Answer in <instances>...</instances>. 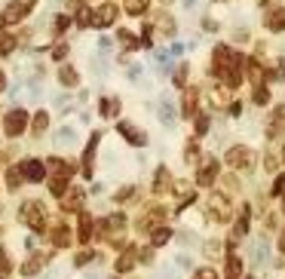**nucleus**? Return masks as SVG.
<instances>
[{"instance_id":"obj_34","label":"nucleus","mask_w":285,"mask_h":279,"mask_svg":"<svg viewBox=\"0 0 285 279\" xmlns=\"http://www.w3.org/2000/svg\"><path fill=\"white\" fill-rule=\"evenodd\" d=\"M212 104H218V108H224V104H227V86H218V89H215Z\"/></svg>"},{"instance_id":"obj_1","label":"nucleus","mask_w":285,"mask_h":279,"mask_svg":"<svg viewBox=\"0 0 285 279\" xmlns=\"http://www.w3.org/2000/svg\"><path fill=\"white\" fill-rule=\"evenodd\" d=\"M18 221H21L25 227H31L34 233H40V230L46 227V209H43V203H37V200H25L21 209H18Z\"/></svg>"},{"instance_id":"obj_8","label":"nucleus","mask_w":285,"mask_h":279,"mask_svg":"<svg viewBox=\"0 0 285 279\" xmlns=\"http://www.w3.org/2000/svg\"><path fill=\"white\" fill-rule=\"evenodd\" d=\"M83 200H86V190L83 187H71L61 197V212H80L83 209Z\"/></svg>"},{"instance_id":"obj_3","label":"nucleus","mask_w":285,"mask_h":279,"mask_svg":"<svg viewBox=\"0 0 285 279\" xmlns=\"http://www.w3.org/2000/svg\"><path fill=\"white\" fill-rule=\"evenodd\" d=\"M206 215H209V218H215L218 224H227V221H230V215H233V206H230V200H227V197L212 194V197H209V203H206Z\"/></svg>"},{"instance_id":"obj_25","label":"nucleus","mask_w":285,"mask_h":279,"mask_svg":"<svg viewBox=\"0 0 285 279\" xmlns=\"http://www.w3.org/2000/svg\"><path fill=\"white\" fill-rule=\"evenodd\" d=\"M196 157H200V144L196 141H187L184 144V163H196Z\"/></svg>"},{"instance_id":"obj_49","label":"nucleus","mask_w":285,"mask_h":279,"mask_svg":"<svg viewBox=\"0 0 285 279\" xmlns=\"http://www.w3.org/2000/svg\"><path fill=\"white\" fill-rule=\"evenodd\" d=\"M282 157H285V147H282Z\"/></svg>"},{"instance_id":"obj_37","label":"nucleus","mask_w":285,"mask_h":279,"mask_svg":"<svg viewBox=\"0 0 285 279\" xmlns=\"http://www.w3.org/2000/svg\"><path fill=\"white\" fill-rule=\"evenodd\" d=\"M273 194H276V197H285V175H276V181H273Z\"/></svg>"},{"instance_id":"obj_15","label":"nucleus","mask_w":285,"mask_h":279,"mask_svg":"<svg viewBox=\"0 0 285 279\" xmlns=\"http://www.w3.org/2000/svg\"><path fill=\"white\" fill-rule=\"evenodd\" d=\"M169 184H172L169 169H166V166H160V169H157V175H154V194H166V190H169Z\"/></svg>"},{"instance_id":"obj_28","label":"nucleus","mask_w":285,"mask_h":279,"mask_svg":"<svg viewBox=\"0 0 285 279\" xmlns=\"http://www.w3.org/2000/svg\"><path fill=\"white\" fill-rule=\"evenodd\" d=\"M147 9V0H126V12L129 15H141Z\"/></svg>"},{"instance_id":"obj_30","label":"nucleus","mask_w":285,"mask_h":279,"mask_svg":"<svg viewBox=\"0 0 285 279\" xmlns=\"http://www.w3.org/2000/svg\"><path fill=\"white\" fill-rule=\"evenodd\" d=\"M117 37H120V40H123V46H129V49H132V46H138L135 34H132V31H126V28H120V31H117Z\"/></svg>"},{"instance_id":"obj_35","label":"nucleus","mask_w":285,"mask_h":279,"mask_svg":"<svg viewBox=\"0 0 285 279\" xmlns=\"http://www.w3.org/2000/svg\"><path fill=\"white\" fill-rule=\"evenodd\" d=\"M175 86H187V65H178V71H175Z\"/></svg>"},{"instance_id":"obj_9","label":"nucleus","mask_w":285,"mask_h":279,"mask_svg":"<svg viewBox=\"0 0 285 279\" xmlns=\"http://www.w3.org/2000/svg\"><path fill=\"white\" fill-rule=\"evenodd\" d=\"M114 18H117V6L114 3H101L95 9V15H92V25L95 28H107V25H114Z\"/></svg>"},{"instance_id":"obj_39","label":"nucleus","mask_w":285,"mask_h":279,"mask_svg":"<svg viewBox=\"0 0 285 279\" xmlns=\"http://www.w3.org/2000/svg\"><path fill=\"white\" fill-rule=\"evenodd\" d=\"M193 279H218V273H215L212 267H203V270H196V276Z\"/></svg>"},{"instance_id":"obj_38","label":"nucleus","mask_w":285,"mask_h":279,"mask_svg":"<svg viewBox=\"0 0 285 279\" xmlns=\"http://www.w3.org/2000/svg\"><path fill=\"white\" fill-rule=\"evenodd\" d=\"M89 258H92V252H86V249H83V252H77L74 264H77V267H86V261H89Z\"/></svg>"},{"instance_id":"obj_31","label":"nucleus","mask_w":285,"mask_h":279,"mask_svg":"<svg viewBox=\"0 0 285 279\" xmlns=\"http://www.w3.org/2000/svg\"><path fill=\"white\" fill-rule=\"evenodd\" d=\"M132 197H135V184H126V187H120V190H117V197H114V200H117V203H126V200H132Z\"/></svg>"},{"instance_id":"obj_17","label":"nucleus","mask_w":285,"mask_h":279,"mask_svg":"<svg viewBox=\"0 0 285 279\" xmlns=\"http://www.w3.org/2000/svg\"><path fill=\"white\" fill-rule=\"evenodd\" d=\"M46 129H49V114H46V111H37V114H34V120H31V132L40 138Z\"/></svg>"},{"instance_id":"obj_27","label":"nucleus","mask_w":285,"mask_h":279,"mask_svg":"<svg viewBox=\"0 0 285 279\" xmlns=\"http://www.w3.org/2000/svg\"><path fill=\"white\" fill-rule=\"evenodd\" d=\"M221 249H224V246H221V240H209V243L203 246L206 258H218V255H221Z\"/></svg>"},{"instance_id":"obj_26","label":"nucleus","mask_w":285,"mask_h":279,"mask_svg":"<svg viewBox=\"0 0 285 279\" xmlns=\"http://www.w3.org/2000/svg\"><path fill=\"white\" fill-rule=\"evenodd\" d=\"M169 240H172V230L169 227H157L154 230V246H166Z\"/></svg>"},{"instance_id":"obj_6","label":"nucleus","mask_w":285,"mask_h":279,"mask_svg":"<svg viewBox=\"0 0 285 279\" xmlns=\"http://www.w3.org/2000/svg\"><path fill=\"white\" fill-rule=\"evenodd\" d=\"M21 175H25V181H43L46 178V163H40V160H34V157H28V160H21Z\"/></svg>"},{"instance_id":"obj_2","label":"nucleus","mask_w":285,"mask_h":279,"mask_svg":"<svg viewBox=\"0 0 285 279\" xmlns=\"http://www.w3.org/2000/svg\"><path fill=\"white\" fill-rule=\"evenodd\" d=\"M255 163H258V154L252 147H246V144H236V147L227 151V166H233V169L249 172V169H255Z\"/></svg>"},{"instance_id":"obj_23","label":"nucleus","mask_w":285,"mask_h":279,"mask_svg":"<svg viewBox=\"0 0 285 279\" xmlns=\"http://www.w3.org/2000/svg\"><path fill=\"white\" fill-rule=\"evenodd\" d=\"M157 28H160L166 37H175V22H172V15H166V12H163V15H160V22H157Z\"/></svg>"},{"instance_id":"obj_48","label":"nucleus","mask_w":285,"mask_h":279,"mask_svg":"<svg viewBox=\"0 0 285 279\" xmlns=\"http://www.w3.org/2000/svg\"><path fill=\"white\" fill-rule=\"evenodd\" d=\"M246 279H255V276H246Z\"/></svg>"},{"instance_id":"obj_14","label":"nucleus","mask_w":285,"mask_h":279,"mask_svg":"<svg viewBox=\"0 0 285 279\" xmlns=\"http://www.w3.org/2000/svg\"><path fill=\"white\" fill-rule=\"evenodd\" d=\"M181 114H184L187 120H193V117H196V92H193V89H187V92H184V98H181Z\"/></svg>"},{"instance_id":"obj_24","label":"nucleus","mask_w":285,"mask_h":279,"mask_svg":"<svg viewBox=\"0 0 285 279\" xmlns=\"http://www.w3.org/2000/svg\"><path fill=\"white\" fill-rule=\"evenodd\" d=\"M160 120H163L166 126H175V111H172L169 101H163V108H160Z\"/></svg>"},{"instance_id":"obj_46","label":"nucleus","mask_w":285,"mask_h":279,"mask_svg":"<svg viewBox=\"0 0 285 279\" xmlns=\"http://www.w3.org/2000/svg\"><path fill=\"white\" fill-rule=\"evenodd\" d=\"M86 279H98V276H95V273H92V276H86Z\"/></svg>"},{"instance_id":"obj_16","label":"nucleus","mask_w":285,"mask_h":279,"mask_svg":"<svg viewBox=\"0 0 285 279\" xmlns=\"http://www.w3.org/2000/svg\"><path fill=\"white\" fill-rule=\"evenodd\" d=\"M58 83H61V86H68V89H74V86L80 83V74H77L71 65H64V68L58 71Z\"/></svg>"},{"instance_id":"obj_40","label":"nucleus","mask_w":285,"mask_h":279,"mask_svg":"<svg viewBox=\"0 0 285 279\" xmlns=\"http://www.w3.org/2000/svg\"><path fill=\"white\" fill-rule=\"evenodd\" d=\"M64 55H68V43H58V46L52 49V58H58V61H61Z\"/></svg>"},{"instance_id":"obj_4","label":"nucleus","mask_w":285,"mask_h":279,"mask_svg":"<svg viewBox=\"0 0 285 279\" xmlns=\"http://www.w3.org/2000/svg\"><path fill=\"white\" fill-rule=\"evenodd\" d=\"M25 126H28V114H25L21 108H12V111L6 114V120H3V132H6V138L21 135V132H25Z\"/></svg>"},{"instance_id":"obj_41","label":"nucleus","mask_w":285,"mask_h":279,"mask_svg":"<svg viewBox=\"0 0 285 279\" xmlns=\"http://www.w3.org/2000/svg\"><path fill=\"white\" fill-rule=\"evenodd\" d=\"M68 25H71V18H68V15H55V31H64Z\"/></svg>"},{"instance_id":"obj_44","label":"nucleus","mask_w":285,"mask_h":279,"mask_svg":"<svg viewBox=\"0 0 285 279\" xmlns=\"http://www.w3.org/2000/svg\"><path fill=\"white\" fill-rule=\"evenodd\" d=\"M279 252L285 255V227H282V233H279Z\"/></svg>"},{"instance_id":"obj_19","label":"nucleus","mask_w":285,"mask_h":279,"mask_svg":"<svg viewBox=\"0 0 285 279\" xmlns=\"http://www.w3.org/2000/svg\"><path fill=\"white\" fill-rule=\"evenodd\" d=\"M77 240H80L83 246H89V240H92V218H89V215H83V218H80V230H77Z\"/></svg>"},{"instance_id":"obj_10","label":"nucleus","mask_w":285,"mask_h":279,"mask_svg":"<svg viewBox=\"0 0 285 279\" xmlns=\"http://www.w3.org/2000/svg\"><path fill=\"white\" fill-rule=\"evenodd\" d=\"M264 25L270 28V31H285V6H273L270 12H267V18H264Z\"/></svg>"},{"instance_id":"obj_22","label":"nucleus","mask_w":285,"mask_h":279,"mask_svg":"<svg viewBox=\"0 0 285 279\" xmlns=\"http://www.w3.org/2000/svg\"><path fill=\"white\" fill-rule=\"evenodd\" d=\"M239 276H243V261L230 255L227 258V279H239Z\"/></svg>"},{"instance_id":"obj_45","label":"nucleus","mask_w":285,"mask_h":279,"mask_svg":"<svg viewBox=\"0 0 285 279\" xmlns=\"http://www.w3.org/2000/svg\"><path fill=\"white\" fill-rule=\"evenodd\" d=\"M3 89H6V74L0 71V92H3Z\"/></svg>"},{"instance_id":"obj_21","label":"nucleus","mask_w":285,"mask_h":279,"mask_svg":"<svg viewBox=\"0 0 285 279\" xmlns=\"http://www.w3.org/2000/svg\"><path fill=\"white\" fill-rule=\"evenodd\" d=\"M252 101H255L258 108H264V104H270V89L258 83V86H255V95H252Z\"/></svg>"},{"instance_id":"obj_32","label":"nucleus","mask_w":285,"mask_h":279,"mask_svg":"<svg viewBox=\"0 0 285 279\" xmlns=\"http://www.w3.org/2000/svg\"><path fill=\"white\" fill-rule=\"evenodd\" d=\"M15 49V37H9V34H3L0 37V55H9Z\"/></svg>"},{"instance_id":"obj_29","label":"nucleus","mask_w":285,"mask_h":279,"mask_svg":"<svg viewBox=\"0 0 285 279\" xmlns=\"http://www.w3.org/2000/svg\"><path fill=\"white\" fill-rule=\"evenodd\" d=\"M55 144H74V129L68 126V129H58L55 132Z\"/></svg>"},{"instance_id":"obj_5","label":"nucleus","mask_w":285,"mask_h":279,"mask_svg":"<svg viewBox=\"0 0 285 279\" xmlns=\"http://www.w3.org/2000/svg\"><path fill=\"white\" fill-rule=\"evenodd\" d=\"M117 132H120L129 144H135V147H144V144H147V135H144L135 123H129V120H120V123H117Z\"/></svg>"},{"instance_id":"obj_12","label":"nucleus","mask_w":285,"mask_h":279,"mask_svg":"<svg viewBox=\"0 0 285 279\" xmlns=\"http://www.w3.org/2000/svg\"><path fill=\"white\" fill-rule=\"evenodd\" d=\"M135 258H138V252H135V249H126V252H123V255L117 258L114 270H117V273H129V270L135 267Z\"/></svg>"},{"instance_id":"obj_36","label":"nucleus","mask_w":285,"mask_h":279,"mask_svg":"<svg viewBox=\"0 0 285 279\" xmlns=\"http://www.w3.org/2000/svg\"><path fill=\"white\" fill-rule=\"evenodd\" d=\"M196 132H200V135H206V132H209V117H206V114H200V117H196Z\"/></svg>"},{"instance_id":"obj_43","label":"nucleus","mask_w":285,"mask_h":279,"mask_svg":"<svg viewBox=\"0 0 285 279\" xmlns=\"http://www.w3.org/2000/svg\"><path fill=\"white\" fill-rule=\"evenodd\" d=\"M175 264H178V267H187V270H190V258H187V255H178V261H175Z\"/></svg>"},{"instance_id":"obj_13","label":"nucleus","mask_w":285,"mask_h":279,"mask_svg":"<svg viewBox=\"0 0 285 279\" xmlns=\"http://www.w3.org/2000/svg\"><path fill=\"white\" fill-rule=\"evenodd\" d=\"M52 246H55V249H68V246H71V230H68L64 224H55V227H52Z\"/></svg>"},{"instance_id":"obj_33","label":"nucleus","mask_w":285,"mask_h":279,"mask_svg":"<svg viewBox=\"0 0 285 279\" xmlns=\"http://www.w3.org/2000/svg\"><path fill=\"white\" fill-rule=\"evenodd\" d=\"M92 15H95V12H92L89 6H83V9H80V15H77V25H80V28H86V25H92Z\"/></svg>"},{"instance_id":"obj_20","label":"nucleus","mask_w":285,"mask_h":279,"mask_svg":"<svg viewBox=\"0 0 285 279\" xmlns=\"http://www.w3.org/2000/svg\"><path fill=\"white\" fill-rule=\"evenodd\" d=\"M21 181H25L21 169H15V166H12V169H6V187H9V190H18V187H21Z\"/></svg>"},{"instance_id":"obj_7","label":"nucleus","mask_w":285,"mask_h":279,"mask_svg":"<svg viewBox=\"0 0 285 279\" xmlns=\"http://www.w3.org/2000/svg\"><path fill=\"white\" fill-rule=\"evenodd\" d=\"M215 181H218V160L209 157V160L200 166V172H196V184H200V187H212Z\"/></svg>"},{"instance_id":"obj_11","label":"nucleus","mask_w":285,"mask_h":279,"mask_svg":"<svg viewBox=\"0 0 285 279\" xmlns=\"http://www.w3.org/2000/svg\"><path fill=\"white\" fill-rule=\"evenodd\" d=\"M43 267H46V255H31V258L21 264V276H37Z\"/></svg>"},{"instance_id":"obj_47","label":"nucleus","mask_w":285,"mask_h":279,"mask_svg":"<svg viewBox=\"0 0 285 279\" xmlns=\"http://www.w3.org/2000/svg\"><path fill=\"white\" fill-rule=\"evenodd\" d=\"M163 3H172V0H163Z\"/></svg>"},{"instance_id":"obj_18","label":"nucleus","mask_w":285,"mask_h":279,"mask_svg":"<svg viewBox=\"0 0 285 279\" xmlns=\"http://www.w3.org/2000/svg\"><path fill=\"white\" fill-rule=\"evenodd\" d=\"M98 111H101L104 120H114V117L120 114V98H101V108H98Z\"/></svg>"},{"instance_id":"obj_42","label":"nucleus","mask_w":285,"mask_h":279,"mask_svg":"<svg viewBox=\"0 0 285 279\" xmlns=\"http://www.w3.org/2000/svg\"><path fill=\"white\" fill-rule=\"evenodd\" d=\"M224 187H227V194H239V181H236V178H227Z\"/></svg>"}]
</instances>
